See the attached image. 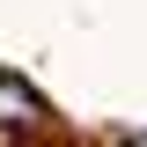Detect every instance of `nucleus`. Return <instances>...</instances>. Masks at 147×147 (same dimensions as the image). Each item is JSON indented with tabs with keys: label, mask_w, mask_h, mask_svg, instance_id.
<instances>
[{
	"label": "nucleus",
	"mask_w": 147,
	"mask_h": 147,
	"mask_svg": "<svg viewBox=\"0 0 147 147\" xmlns=\"http://www.w3.org/2000/svg\"><path fill=\"white\" fill-rule=\"evenodd\" d=\"M0 132H22V140H44L52 132V103L22 74H7V66H0Z\"/></svg>",
	"instance_id": "f257e3e1"
},
{
	"label": "nucleus",
	"mask_w": 147,
	"mask_h": 147,
	"mask_svg": "<svg viewBox=\"0 0 147 147\" xmlns=\"http://www.w3.org/2000/svg\"><path fill=\"white\" fill-rule=\"evenodd\" d=\"M118 147H147V132H125V140H118Z\"/></svg>",
	"instance_id": "f03ea898"
}]
</instances>
